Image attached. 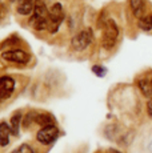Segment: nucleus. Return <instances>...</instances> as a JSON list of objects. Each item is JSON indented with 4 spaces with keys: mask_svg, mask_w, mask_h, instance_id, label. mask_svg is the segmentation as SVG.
<instances>
[{
    "mask_svg": "<svg viewBox=\"0 0 152 153\" xmlns=\"http://www.w3.org/2000/svg\"><path fill=\"white\" fill-rule=\"evenodd\" d=\"M48 19H49V11L44 4L43 0H36L35 1L34 15L31 17V24L32 27L37 31H43V29L48 28Z\"/></svg>",
    "mask_w": 152,
    "mask_h": 153,
    "instance_id": "f257e3e1",
    "label": "nucleus"
},
{
    "mask_svg": "<svg viewBox=\"0 0 152 153\" xmlns=\"http://www.w3.org/2000/svg\"><path fill=\"white\" fill-rule=\"evenodd\" d=\"M119 37V27L115 23V20L108 19L104 23V29H103V37H101V44L106 49H111L115 47L116 42Z\"/></svg>",
    "mask_w": 152,
    "mask_h": 153,
    "instance_id": "f03ea898",
    "label": "nucleus"
},
{
    "mask_svg": "<svg viewBox=\"0 0 152 153\" xmlns=\"http://www.w3.org/2000/svg\"><path fill=\"white\" fill-rule=\"evenodd\" d=\"M64 20V10L60 3H55L49 10V19H48V31L55 33L59 29V25Z\"/></svg>",
    "mask_w": 152,
    "mask_h": 153,
    "instance_id": "7ed1b4c3",
    "label": "nucleus"
},
{
    "mask_svg": "<svg viewBox=\"0 0 152 153\" xmlns=\"http://www.w3.org/2000/svg\"><path fill=\"white\" fill-rule=\"evenodd\" d=\"M93 40V35L91 29H83L77 35H75L71 40V47L75 51H83L86 49Z\"/></svg>",
    "mask_w": 152,
    "mask_h": 153,
    "instance_id": "20e7f679",
    "label": "nucleus"
},
{
    "mask_svg": "<svg viewBox=\"0 0 152 153\" xmlns=\"http://www.w3.org/2000/svg\"><path fill=\"white\" fill-rule=\"evenodd\" d=\"M57 137H59V129L55 126V124L42 126V129H40L36 134L37 141H39L40 144H43V145H49V144L54 143Z\"/></svg>",
    "mask_w": 152,
    "mask_h": 153,
    "instance_id": "39448f33",
    "label": "nucleus"
},
{
    "mask_svg": "<svg viewBox=\"0 0 152 153\" xmlns=\"http://www.w3.org/2000/svg\"><path fill=\"white\" fill-rule=\"evenodd\" d=\"M3 60L8 61V63L13 64H27L30 61V55L27 52L22 51V49H10V51H4L1 53Z\"/></svg>",
    "mask_w": 152,
    "mask_h": 153,
    "instance_id": "423d86ee",
    "label": "nucleus"
},
{
    "mask_svg": "<svg viewBox=\"0 0 152 153\" xmlns=\"http://www.w3.org/2000/svg\"><path fill=\"white\" fill-rule=\"evenodd\" d=\"M15 89V80L10 76L0 77V100L8 99Z\"/></svg>",
    "mask_w": 152,
    "mask_h": 153,
    "instance_id": "0eeeda50",
    "label": "nucleus"
},
{
    "mask_svg": "<svg viewBox=\"0 0 152 153\" xmlns=\"http://www.w3.org/2000/svg\"><path fill=\"white\" fill-rule=\"evenodd\" d=\"M35 1L36 0H19V3H17V12L23 15V16L31 15L34 12Z\"/></svg>",
    "mask_w": 152,
    "mask_h": 153,
    "instance_id": "6e6552de",
    "label": "nucleus"
},
{
    "mask_svg": "<svg viewBox=\"0 0 152 153\" xmlns=\"http://www.w3.org/2000/svg\"><path fill=\"white\" fill-rule=\"evenodd\" d=\"M11 126L7 123H0V145L5 146L10 144V137H11Z\"/></svg>",
    "mask_w": 152,
    "mask_h": 153,
    "instance_id": "1a4fd4ad",
    "label": "nucleus"
},
{
    "mask_svg": "<svg viewBox=\"0 0 152 153\" xmlns=\"http://www.w3.org/2000/svg\"><path fill=\"white\" fill-rule=\"evenodd\" d=\"M130 5H131V10H132L133 15H135L136 17L144 16L145 0H130Z\"/></svg>",
    "mask_w": 152,
    "mask_h": 153,
    "instance_id": "9d476101",
    "label": "nucleus"
},
{
    "mask_svg": "<svg viewBox=\"0 0 152 153\" xmlns=\"http://www.w3.org/2000/svg\"><path fill=\"white\" fill-rule=\"evenodd\" d=\"M137 84H139V88L143 92V95L152 99V79H142Z\"/></svg>",
    "mask_w": 152,
    "mask_h": 153,
    "instance_id": "9b49d317",
    "label": "nucleus"
},
{
    "mask_svg": "<svg viewBox=\"0 0 152 153\" xmlns=\"http://www.w3.org/2000/svg\"><path fill=\"white\" fill-rule=\"evenodd\" d=\"M35 123L37 125H42V126H47V125H52L54 124V117L48 113H39V114H35Z\"/></svg>",
    "mask_w": 152,
    "mask_h": 153,
    "instance_id": "f8f14e48",
    "label": "nucleus"
},
{
    "mask_svg": "<svg viewBox=\"0 0 152 153\" xmlns=\"http://www.w3.org/2000/svg\"><path fill=\"white\" fill-rule=\"evenodd\" d=\"M20 121H22V113L20 112H15L13 116L11 117V131H12L13 134H17L20 131Z\"/></svg>",
    "mask_w": 152,
    "mask_h": 153,
    "instance_id": "ddd939ff",
    "label": "nucleus"
},
{
    "mask_svg": "<svg viewBox=\"0 0 152 153\" xmlns=\"http://www.w3.org/2000/svg\"><path fill=\"white\" fill-rule=\"evenodd\" d=\"M139 28H142L143 31H151L152 29V15H144V16L139 17Z\"/></svg>",
    "mask_w": 152,
    "mask_h": 153,
    "instance_id": "4468645a",
    "label": "nucleus"
},
{
    "mask_svg": "<svg viewBox=\"0 0 152 153\" xmlns=\"http://www.w3.org/2000/svg\"><path fill=\"white\" fill-rule=\"evenodd\" d=\"M92 72L95 73L96 76H99V77H104V76L107 75V68L103 67V65H93Z\"/></svg>",
    "mask_w": 152,
    "mask_h": 153,
    "instance_id": "2eb2a0df",
    "label": "nucleus"
},
{
    "mask_svg": "<svg viewBox=\"0 0 152 153\" xmlns=\"http://www.w3.org/2000/svg\"><path fill=\"white\" fill-rule=\"evenodd\" d=\"M13 153H35V152H34V149H32L31 145H28V144H23V145H20Z\"/></svg>",
    "mask_w": 152,
    "mask_h": 153,
    "instance_id": "dca6fc26",
    "label": "nucleus"
},
{
    "mask_svg": "<svg viewBox=\"0 0 152 153\" xmlns=\"http://www.w3.org/2000/svg\"><path fill=\"white\" fill-rule=\"evenodd\" d=\"M147 112H148V114L152 117V99H150L148 102H147Z\"/></svg>",
    "mask_w": 152,
    "mask_h": 153,
    "instance_id": "f3484780",
    "label": "nucleus"
},
{
    "mask_svg": "<svg viewBox=\"0 0 152 153\" xmlns=\"http://www.w3.org/2000/svg\"><path fill=\"white\" fill-rule=\"evenodd\" d=\"M11 1H16V0H11Z\"/></svg>",
    "mask_w": 152,
    "mask_h": 153,
    "instance_id": "a211bd4d",
    "label": "nucleus"
}]
</instances>
